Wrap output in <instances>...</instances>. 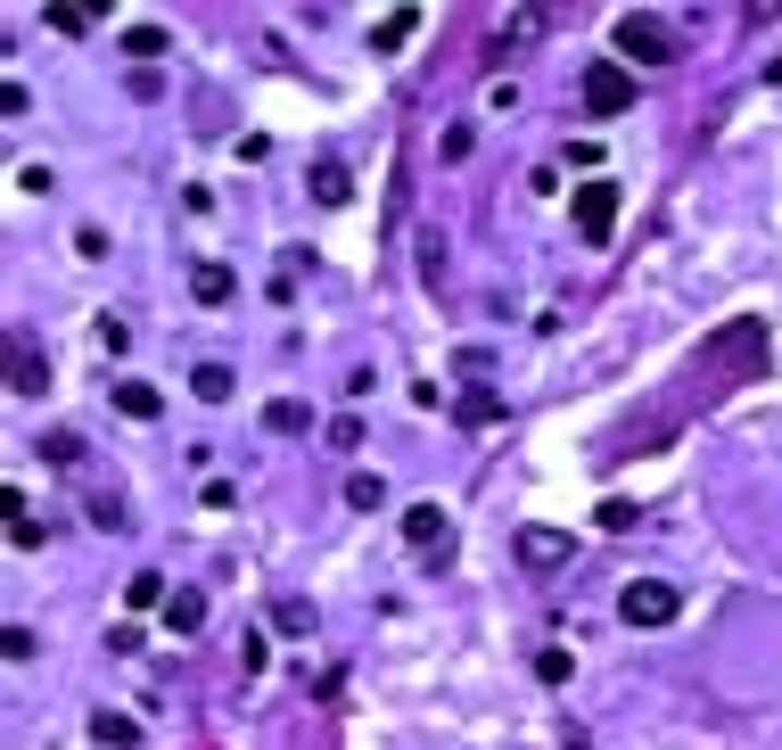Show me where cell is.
<instances>
[{"instance_id":"e0dca14e","label":"cell","mask_w":782,"mask_h":750,"mask_svg":"<svg viewBox=\"0 0 782 750\" xmlns=\"http://www.w3.org/2000/svg\"><path fill=\"white\" fill-rule=\"evenodd\" d=\"M453 421H462V430H494V421H503V404H494L486 388H469L462 404H453Z\"/></svg>"},{"instance_id":"ac0fdd59","label":"cell","mask_w":782,"mask_h":750,"mask_svg":"<svg viewBox=\"0 0 782 750\" xmlns=\"http://www.w3.org/2000/svg\"><path fill=\"white\" fill-rule=\"evenodd\" d=\"M124 602H132V610H166V578H157V569H132V585H124Z\"/></svg>"},{"instance_id":"7c38bea8","label":"cell","mask_w":782,"mask_h":750,"mask_svg":"<svg viewBox=\"0 0 782 750\" xmlns=\"http://www.w3.org/2000/svg\"><path fill=\"white\" fill-rule=\"evenodd\" d=\"M264 430H280V437H305V430H314V413H305L297 396H272V404H264Z\"/></svg>"},{"instance_id":"30bf717a","label":"cell","mask_w":782,"mask_h":750,"mask_svg":"<svg viewBox=\"0 0 782 750\" xmlns=\"http://www.w3.org/2000/svg\"><path fill=\"white\" fill-rule=\"evenodd\" d=\"M115 413H132V421H157V413H166V396H157L149 379H115Z\"/></svg>"},{"instance_id":"7402d4cb","label":"cell","mask_w":782,"mask_h":750,"mask_svg":"<svg viewBox=\"0 0 782 750\" xmlns=\"http://www.w3.org/2000/svg\"><path fill=\"white\" fill-rule=\"evenodd\" d=\"M9 544H17V553H41V544H50V528H41V520H9Z\"/></svg>"},{"instance_id":"6da1fadb","label":"cell","mask_w":782,"mask_h":750,"mask_svg":"<svg viewBox=\"0 0 782 750\" xmlns=\"http://www.w3.org/2000/svg\"><path fill=\"white\" fill-rule=\"evenodd\" d=\"M610 41H618V58H634V66H668L675 58L668 17H651V9H626V17L610 25Z\"/></svg>"},{"instance_id":"ffe728a7","label":"cell","mask_w":782,"mask_h":750,"mask_svg":"<svg viewBox=\"0 0 782 750\" xmlns=\"http://www.w3.org/2000/svg\"><path fill=\"white\" fill-rule=\"evenodd\" d=\"M379 495H388V487H379L371 470H354V479H346V504H354V511H379Z\"/></svg>"},{"instance_id":"44dd1931","label":"cell","mask_w":782,"mask_h":750,"mask_svg":"<svg viewBox=\"0 0 782 750\" xmlns=\"http://www.w3.org/2000/svg\"><path fill=\"white\" fill-rule=\"evenodd\" d=\"M330 446H338V453H363V413H338V421H330Z\"/></svg>"},{"instance_id":"5b68a950","label":"cell","mask_w":782,"mask_h":750,"mask_svg":"<svg viewBox=\"0 0 782 750\" xmlns=\"http://www.w3.org/2000/svg\"><path fill=\"white\" fill-rule=\"evenodd\" d=\"M585 108H594V116H626V108H634V75L618 66V58L585 66Z\"/></svg>"},{"instance_id":"ba28073f","label":"cell","mask_w":782,"mask_h":750,"mask_svg":"<svg viewBox=\"0 0 782 750\" xmlns=\"http://www.w3.org/2000/svg\"><path fill=\"white\" fill-rule=\"evenodd\" d=\"M190 289H198V305H231V298H240V273H231V264H198Z\"/></svg>"},{"instance_id":"2e32d148","label":"cell","mask_w":782,"mask_h":750,"mask_svg":"<svg viewBox=\"0 0 782 750\" xmlns=\"http://www.w3.org/2000/svg\"><path fill=\"white\" fill-rule=\"evenodd\" d=\"M41 25H58V34H91L99 9H83V0H50V9H41Z\"/></svg>"},{"instance_id":"52a82bcc","label":"cell","mask_w":782,"mask_h":750,"mask_svg":"<svg viewBox=\"0 0 782 750\" xmlns=\"http://www.w3.org/2000/svg\"><path fill=\"white\" fill-rule=\"evenodd\" d=\"M520 561L527 569H560L569 561V536H560V528H520Z\"/></svg>"},{"instance_id":"d6986e66","label":"cell","mask_w":782,"mask_h":750,"mask_svg":"<svg viewBox=\"0 0 782 750\" xmlns=\"http://www.w3.org/2000/svg\"><path fill=\"white\" fill-rule=\"evenodd\" d=\"M190 388H198V404H223V396H231V363H198Z\"/></svg>"},{"instance_id":"9c48e42d","label":"cell","mask_w":782,"mask_h":750,"mask_svg":"<svg viewBox=\"0 0 782 750\" xmlns=\"http://www.w3.org/2000/svg\"><path fill=\"white\" fill-rule=\"evenodd\" d=\"M198 627H206V594H198V585H182V594L166 602V636H198Z\"/></svg>"},{"instance_id":"cb8c5ba5","label":"cell","mask_w":782,"mask_h":750,"mask_svg":"<svg viewBox=\"0 0 782 750\" xmlns=\"http://www.w3.org/2000/svg\"><path fill=\"white\" fill-rule=\"evenodd\" d=\"M272 627H280V636H305L314 619H305V602H280V610H272Z\"/></svg>"},{"instance_id":"4fadbf2b","label":"cell","mask_w":782,"mask_h":750,"mask_svg":"<svg viewBox=\"0 0 782 750\" xmlns=\"http://www.w3.org/2000/svg\"><path fill=\"white\" fill-rule=\"evenodd\" d=\"M124 50L140 58V66H157V58L173 50V34H166V25H124Z\"/></svg>"},{"instance_id":"484cf974","label":"cell","mask_w":782,"mask_h":750,"mask_svg":"<svg viewBox=\"0 0 782 750\" xmlns=\"http://www.w3.org/2000/svg\"><path fill=\"white\" fill-rule=\"evenodd\" d=\"M560 750H594V742H585V734H569V742H560Z\"/></svg>"},{"instance_id":"7a4b0ae2","label":"cell","mask_w":782,"mask_h":750,"mask_svg":"<svg viewBox=\"0 0 782 750\" xmlns=\"http://www.w3.org/2000/svg\"><path fill=\"white\" fill-rule=\"evenodd\" d=\"M675 610H684V594H675L668 578H634L626 594H618V619L626 627H675Z\"/></svg>"},{"instance_id":"8992f818","label":"cell","mask_w":782,"mask_h":750,"mask_svg":"<svg viewBox=\"0 0 782 750\" xmlns=\"http://www.w3.org/2000/svg\"><path fill=\"white\" fill-rule=\"evenodd\" d=\"M9 388H17V396H41V388H50V372H41V347H34V338H9Z\"/></svg>"},{"instance_id":"277c9868","label":"cell","mask_w":782,"mask_h":750,"mask_svg":"<svg viewBox=\"0 0 782 750\" xmlns=\"http://www.w3.org/2000/svg\"><path fill=\"white\" fill-rule=\"evenodd\" d=\"M404 544L420 553L429 569H445L453 561V528H445V504H412L404 511Z\"/></svg>"},{"instance_id":"5bb4252c","label":"cell","mask_w":782,"mask_h":750,"mask_svg":"<svg viewBox=\"0 0 782 750\" xmlns=\"http://www.w3.org/2000/svg\"><path fill=\"white\" fill-rule=\"evenodd\" d=\"M412 25H420V9H388V17L371 25V50H404V41H412Z\"/></svg>"},{"instance_id":"3957f363","label":"cell","mask_w":782,"mask_h":750,"mask_svg":"<svg viewBox=\"0 0 782 750\" xmlns=\"http://www.w3.org/2000/svg\"><path fill=\"white\" fill-rule=\"evenodd\" d=\"M569 223H577L585 247H610V231H618V182H585L577 207H569Z\"/></svg>"},{"instance_id":"8fae6325","label":"cell","mask_w":782,"mask_h":750,"mask_svg":"<svg viewBox=\"0 0 782 750\" xmlns=\"http://www.w3.org/2000/svg\"><path fill=\"white\" fill-rule=\"evenodd\" d=\"M314 198H321V207H346V198H354V173L338 166V157H321V166H314Z\"/></svg>"},{"instance_id":"9a60e30c","label":"cell","mask_w":782,"mask_h":750,"mask_svg":"<svg viewBox=\"0 0 782 750\" xmlns=\"http://www.w3.org/2000/svg\"><path fill=\"white\" fill-rule=\"evenodd\" d=\"M91 742H108V750H140V726H132V717H115V710H99V717H91Z\"/></svg>"},{"instance_id":"603a6c76","label":"cell","mask_w":782,"mask_h":750,"mask_svg":"<svg viewBox=\"0 0 782 750\" xmlns=\"http://www.w3.org/2000/svg\"><path fill=\"white\" fill-rule=\"evenodd\" d=\"M601 528H610V536H618V528H634V495H610V504H601Z\"/></svg>"},{"instance_id":"d4e9b609","label":"cell","mask_w":782,"mask_h":750,"mask_svg":"<svg viewBox=\"0 0 782 750\" xmlns=\"http://www.w3.org/2000/svg\"><path fill=\"white\" fill-rule=\"evenodd\" d=\"M469 141H478L469 124H445V166H462V157H469Z\"/></svg>"}]
</instances>
